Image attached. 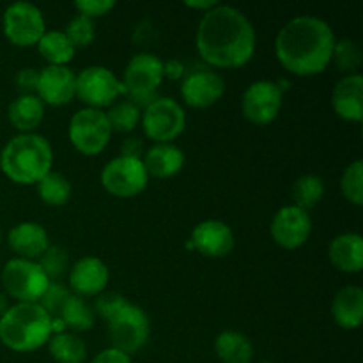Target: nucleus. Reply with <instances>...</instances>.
I'll list each match as a JSON object with an SVG mask.
<instances>
[{
	"mask_svg": "<svg viewBox=\"0 0 363 363\" xmlns=\"http://www.w3.org/2000/svg\"><path fill=\"white\" fill-rule=\"evenodd\" d=\"M199 55L215 67H243L255 52V28L243 11L216 4L202 14L197 27Z\"/></svg>",
	"mask_w": 363,
	"mask_h": 363,
	"instance_id": "1",
	"label": "nucleus"
},
{
	"mask_svg": "<svg viewBox=\"0 0 363 363\" xmlns=\"http://www.w3.org/2000/svg\"><path fill=\"white\" fill-rule=\"evenodd\" d=\"M335 35L332 27L312 14L287 21L275 39V55L287 71L300 77L323 73L332 62Z\"/></svg>",
	"mask_w": 363,
	"mask_h": 363,
	"instance_id": "2",
	"label": "nucleus"
},
{
	"mask_svg": "<svg viewBox=\"0 0 363 363\" xmlns=\"http://www.w3.org/2000/svg\"><path fill=\"white\" fill-rule=\"evenodd\" d=\"M53 151L39 133H20L0 152V169L13 183L35 184L52 170Z\"/></svg>",
	"mask_w": 363,
	"mask_h": 363,
	"instance_id": "3",
	"label": "nucleus"
},
{
	"mask_svg": "<svg viewBox=\"0 0 363 363\" xmlns=\"http://www.w3.org/2000/svg\"><path fill=\"white\" fill-rule=\"evenodd\" d=\"M52 318L39 303H16L0 319V342L18 353H30L48 344Z\"/></svg>",
	"mask_w": 363,
	"mask_h": 363,
	"instance_id": "4",
	"label": "nucleus"
},
{
	"mask_svg": "<svg viewBox=\"0 0 363 363\" xmlns=\"http://www.w3.org/2000/svg\"><path fill=\"white\" fill-rule=\"evenodd\" d=\"M163 80V60L151 52L137 53L124 69V94L131 103L142 108L158 98V89Z\"/></svg>",
	"mask_w": 363,
	"mask_h": 363,
	"instance_id": "5",
	"label": "nucleus"
},
{
	"mask_svg": "<svg viewBox=\"0 0 363 363\" xmlns=\"http://www.w3.org/2000/svg\"><path fill=\"white\" fill-rule=\"evenodd\" d=\"M2 284L6 293L18 303H38L50 279L35 261L14 257L4 264Z\"/></svg>",
	"mask_w": 363,
	"mask_h": 363,
	"instance_id": "6",
	"label": "nucleus"
},
{
	"mask_svg": "<svg viewBox=\"0 0 363 363\" xmlns=\"http://www.w3.org/2000/svg\"><path fill=\"white\" fill-rule=\"evenodd\" d=\"M67 137L73 147L82 155H99L108 145L112 137L108 117L103 110L85 106L71 117Z\"/></svg>",
	"mask_w": 363,
	"mask_h": 363,
	"instance_id": "7",
	"label": "nucleus"
},
{
	"mask_svg": "<svg viewBox=\"0 0 363 363\" xmlns=\"http://www.w3.org/2000/svg\"><path fill=\"white\" fill-rule=\"evenodd\" d=\"M145 137L156 144H167L179 137L186 128V113L172 98H156L142 112Z\"/></svg>",
	"mask_w": 363,
	"mask_h": 363,
	"instance_id": "8",
	"label": "nucleus"
},
{
	"mask_svg": "<svg viewBox=\"0 0 363 363\" xmlns=\"http://www.w3.org/2000/svg\"><path fill=\"white\" fill-rule=\"evenodd\" d=\"M151 323L144 308L130 303L123 312L108 321V339L113 350H119L126 354L140 351L147 344Z\"/></svg>",
	"mask_w": 363,
	"mask_h": 363,
	"instance_id": "9",
	"label": "nucleus"
},
{
	"mask_svg": "<svg viewBox=\"0 0 363 363\" xmlns=\"http://www.w3.org/2000/svg\"><path fill=\"white\" fill-rule=\"evenodd\" d=\"M4 34L16 46H34L46 32L45 16L32 2H14L6 7L2 16Z\"/></svg>",
	"mask_w": 363,
	"mask_h": 363,
	"instance_id": "10",
	"label": "nucleus"
},
{
	"mask_svg": "<svg viewBox=\"0 0 363 363\" xmlns=\"http://www.w3.org/2000/svg\"><path fill=\"white\" fill-rule=\"evenodd\" d=\"M121 94H124L123 82L108 67L87 66L77 74V96L89 108L113 105Z\"/></svg>",
	"mask_w": 363,
	"mask_h": 363,
	"instance_id": "11",
	"label": "nucleus"
},
{
	"mask_svg": "<svg viewBox=\"0 0 363 363\" xmlns=\"http://www.w3.org/2000/svg\"><path fill=\"white\" fill-rule=\"evenodd\" d=\"M149 174L142 160L116 156L101 170V184L116 197H135L147 188Z\"/></svg>",
	"mask_w": 363,
	"mask_h": 363,
	"instance_id": "12",
	"label": "nucleus"
},
{
	"mask_svg": "<svg viewBox=\"0 0 363 363\" xmlns=\"http://www.w3.org/2000/svg\"><path fill=\"white\" fill-rule=\"evenodd\" d=\"M284 91L273 80H257L247 87L241 98V112L254 124H269L282 110Z\"/></svg>",
	"mask_w": 363,
	"mask_h": 363,
	"instance_id": "13",
	"label": "nucleus"
},
{
	"mask_svg": "<svg viewBox=\"0 0 363 363\" xmlns=\"http://www.w3.org/2000/svg\"><path fill=\"white\" fill-rule=\"evenodd\" d=\"M273 241L279 247L294 250L307 243L312 233V218L308 211L298 206H284L275 213L269 225Z\"/></svg>",
	"mask_w": 363,
	"mask_h": 363,
	"instance_id": "14",
	"label": "nucleus"
},
{
	"mask_svg": "<svg viewBox=\"0 0 363 363\" xmlns=\"http://www.w3.org/2000/svg\"><path fill=\"white\" fill-rule=\"evenodd\" d=\"M35 96L45 105L60 106L77 96V74L67 66H46L39 71Z\"/></svg>",
	"mask_w": 363,
	"mask_h": 363,
	"instance_id": "15",
	"label": "nucleus"
},
{
	"mask_svg": "<svg viewBox=\"0 0 363 363\" xmlns=\"http://www.w3.org/2000/svg\"><path fill=\"white\" fill-rule=\"evenodd\" d=\"M225 92V80L222 74L211 69H199L186 74L181 84V96L184 103L194 108H208L222 99Z\"/></svg>",
	"mask_w": 363,
	"mask_h": 363,
	"instance_id": "16",
	"label": "nucleus"
},
{
	"mask_svg": "<svg viewBox=\"0 0 363 363\" xmlns=\"http://www.w3.org/2000/svg\"><path fill=\"white\" fill-rule=\"evenodd\" d=\"M191 245L199 254L209 259L227 257L234 250V233L222 220H204L191 233Z\"/></svg>",
	"mask_w": 363,
	"mask_h": 363,
	"instance_id": "17",
	"label": "nucleus"
},
{
	"mask_svg": "<svg viewBox=\"0 0 363 363\" xmlns=\"http://www.w3.org/2000/svg\"><path fill=\"white\" fill-rule=\"evenodd\" d=\"M110 280L108 266L94 255L78 259L69 269V287L77 296H99Z\"/></svg>",
	"mask_w": 363,
	"mask_h": 363,
	"instance_id": "18",
	"label": "nucleus"
},
{
	"mask_svg": "<svg viewBox=\"0 0 363 363\" xmlns=\"http://www.w3.org/2000/svg\"><path fill=\"white\" fill-rule=\"evenodd\" d=\"M332 106L340 119L360 123L363 119V77L360 73L346 74L337 82L332 92Z\"/></svg>",
	"mask_w": 363,
	"mask_h": 363,
	"instance_id": "19",
	"label": "nucleus"
},
{
	"mask_svg": "<svg viewBox=\"0 0 363 363\" xmlns=\"http://www.w3.org/2000/svg\"><path fill=\"white\" fill-rule=\"evenodd\" d=\"M7 243L14 254L20 255L21 259H30V261L41 257L43 252L50 247L48 233L38 222L16 223L9 230Z\"/></svg>",
	"mask_w": 363,
	"mask_h": 363,
	"instance_id": "20",
	"label": "nucleus"
},
{
	"mask_svg": "<svg viewBox=\"0 0 363 363\" xmlns=\"http://www.w3.org/2000/svg\"><path fill=\"white\" fill-rule=\"evenodd\" d=\"M149 176L158 179H169L183 170L184 152L176 144H155L144 152L142 158Z\"/></svg>",
	"mask_w": 363,
	"mask_h": 363,
	"instance_id": "21",
	"label": "nucleus"
},
{
	"mask_svg": "<svg viewBox=\"0 0 363 363\" xmlns=\"http://www.w3.org/2000/svg\"><path fill=\"white\" fill-rule=\"evenodd\" d=\"M330 262L344 273H358L363 268V238L357 233H344L328 245Z\"/></svg>",
	"mask_w": 363,
	"mask_h": 363,
	"instance_id": "22",
	"label": "nucleus"
},
{
	"mask_svg": "<svg viewBox=\"0 0 363 363\" xmlns=\"http://www.w3.org/2000/svg\"><path fill=\"white\" fill-rule=\"evenodd\" d=\"M333 321L344 330H357L363 321V291L358 286H346L337 291L332 301Z\"/></svg>",
	"mask_w": 363,
	"mask_h": 363,
	"instance_id": "23",
	"label": "nucleus"
},
{
	"mask_svg": "<svg viewBox=\"0 0 363 363\" xmlns=\"http://www.w3.org/2000/svg\"><path fill=\"white\" fill-rule=\"evenodd\" d=\"M11 124L21 133H34L45 117V103L35 94H20L7 108Z\"/></svg>",
	"mask_w": 363,
	"mask_h": 363,
	"instance_id": "24",
	"label": "nucleus"
},
{
	"mask_svg": "<svg viewBox=\"0 0 363 363\" xmlns=\"http://www.w3.org/2000/svg\"><path fill=\"white\" fill-rule=\"evenodd\" d=\"M215 353L223 363H250L254 346L245 333L225 330L216 335Z\"/></svg>",
	"mask_w": 363,
	"mask_h": 363,
	"instance_id": "25",
	"label": "nucleus"
},
{
	"mask_svg": "<svg viewBox=\"0 0 363 363\" xmlns=\"http://www.w3.org/2000/svg\"><path fill=\"white\" fill-rule=\"evenodd\" d=\"M38 50L48 66H66L77 52L64 30H46L38 41Z\"/></svg>",
	"mask_w": 363,
	"mask_h": 363,
	"instance_id": "26",
	"label": "nucleus"
},
{
	"mask_svg": "<svg viewBox=\"0 0 363 363\" xmlns=\"http://www.w3.org/2000/svg\"><path fill=\"white\" fill-rule=\"evenodd\" d=\"M48 351L57 363H84L87 358V346L71 332L53 333L48 340Z\"/></svg>",
	"mask_w": 363,
	"mask_h": 363,
	"instance_id": "27",
	"label": "nucleus"
},
{
	"mask_svg": "<svg viewBox=\"0 0 363 363\" xmlns=\"http://www.w3.org/2000/svg\"><path fill=\"white\" fill-rule=\"evenodd\" d=\"M57 319H60L64 326L71 330V333H80L91 330L94 326L96 318L92 307L84 298L77 296V294H69Z\"/></svg>",
	"mask_w": 363,
	"mask_h": 363,
	"instance_id": "28",
	"label": "nucleus"
},
{
	"mask_svg": "<svg viewBox=\"0 0 363 363\" xmlns=\"http://www.w3.org/2000/svg\"><path fill=\"white\" fill-rule=\"evenodd\" d=\"M291 195H293L294 206L308 211L325 197V181L315 174H305V176L298 177L296 183L293 184Z\"/></svg>",
	"mask_w": 363,
	"mask_h": 363,
	"instance_id": "29",
	"label": "nucleus"
},
{
	"mask_svg": "<svg viewBox=\"0 0 363 363\" xmlns=\"http://www.w3.org/2000/svg\"><path fill=\"white\" fill-rule=\"evenodd\" d=\"M38 194L48 206H64L71 199V183L62 174L50 170L38 181Z\"/></svg>",
	"mask_w": 363,
	"mask_h": 363,
	"instance_id": "30",
	"label": "nucleus"
},
{
	"mask_svg": "<svg viewBox=\"0 0 363 363\" xmlns=\"http://www.w3.org/2000/svg\"><path fill=\"white\" fill-rule=\"evenodd\" d=\"M105 113L108 117L112 131H119V133H130V131H133L142 119L140 108L135 103H131L130 99L113 103L108 112Z\"/></svg>",
	"mask_w": 363,
	"mask_h": 363,
	"instance_id": "31",
	"label": "nucleus"
},
{
	"mask_svg": "<svg viewBox=\"0 0 363 363\" xmlns=\"http://www.w3.org/2000/svg\"><path fill=\"white\" fill-rule=\"evenodd\" d=\"M340 190L342 195L354 206L363 204V163L362 160H354L353 163L344 169L340 177Z\"/></svg>",
	"mask_w": 363,
	"mask_h": 363,
	"instance_id": "32",
	"label": "nucleus"
},
{
	"mask_svg": "<svg viewBox=\"0 0 363 363\" xmlns=\"http://www.w3.org/2000/svg\"><path fill=\"white\" fill-rule=\"evenodd\" d=\"M332 62H335V66L340 71H344V73L351 74L353 71H357L362 64V50L358 46V43L350 38L335 41L332 53Z\"/></svg>",
	"mask_w": 363,
	"mask_h": 363,
	"instance_id": "33",
	"label": "nucleus"
},
{
	"mask_svg": "<svg viewBox=\"0 0 363 363\" xmlns=\"http://www.w3.org/2000/svg\"><path fill=\"white\" fill-rule=\"evenodd\" d=\"M67 262H69L67 252L59 245H50L39 257L38 264L50 280H57L66 273Z\"/></svg>",
	"mask_w": 363,
	"mask_h": 363,
	"instance_id": "34",
	"label": "nucleus"
},
{
	"mask_svg": "<svg viewBox=\"0 0 363 363\" xmlns=\"http://www.w3.org/2000/svg\"><path fill=\"white\" fill-rule=\"evenodd\" d=\"M71 291L64 286L62 282H52L50 280L48 287L45 289L43 296L39 298V307L46 312L52 319H57L60 315V311H62L64 303L69 298Z\"/></svg>",
	"mask_w": 363,
	"mask_h": 363,
	"instance_id": "35",
	"label": "nucleus"
},
{
	"mask_svg": "<svg viewBox=\"0 0 363 363\" xmlns=\"http://www.w3.org/2000/svg\"><path fill=\"white\" fill-rule=\"evenodd\" d=\"M64 34L69 38V41L73 43L74 48H84V46H89L94 39V21L87 16H82V14H77L73 20L67 23Z\"/></svg>",
	"mask_w": 363,
	"mask_h": 363,
	"instance_id": "36",
	"label": "nucleus"
},
{
	"mask_svg": "<svg viewBox=\"0 0 363 363\" xmlns=\"http://www.w3.org/2000/svg\"><path fill=\"white\" fill-rule=\"evenodd\" d=\"M128 305H130V301H128L123 294L101 293L98 296V300H96V305L92 311H96V314H98L99 318H103L106 323H108L112 321L119 312H123Z\"/></svg>",
	"mask_w": 363,
	"mask_h": 363,
	"instance_id": "37",
	"label": "nucleus"
},
{
	"mask_svg": "<svg viewBox=\"0 0 363 363\" xmlns=\"http://www.w3.org/2000/svg\"><path fill=\"white\" fill-rule=\"evenodd\" d=\"M74 7H77L78 14L87 18H98L105 16L110 11L116 7V2L113 0H77L74 2Z\"/></svg>",
	"mask_w": 363,
	"mask_h": 363,
	"instance_id": "38",
	"label": "nucleus"
},
{
	"mask_svg": "<svg viewBox=\"0 0 363 363\" xmlns=\"http://www.w3.org/2000/svg\"><path fill=\"white\" fill-rule=\"evenodd\" d=\"M38 80H39V71L34 67H23L16 73L14 77V84L20 94H35L38 91Z\"/></svg>",
	"mask_w": 363,
	"mask_h": 363,
	"instance_id": "39",
	"label": "nucleus"
},
{
	"mask_svg": "<svg viewBox=\"0 0 363 363\" xmlns=\"http://www.w3.org/2000/svg\"><path fill=\"white\" fill-rule=\"evenodd\" d=\"M144 142L138 137H130L123 142L121 145V156H126V158H135L142 160L144 158Z\"/></svg>",
	"mask_w": 363,
	"mask_h": 363,
	"instance_id": "40",
	"label": "nucleus"
},
{
	"mask_svg": "<svg viewBox=\"0 0 363 363\" xmlns=\"http://www.w3.org/2000/svg\"><path fill=\"white\" fill-rule=\"evenodd\" d=\"M91 363H133L131 362L130 354L123 353L113 347H106V350L99 351Z\"/></svg>",
	"mask_w": 363,
	"mask_h": 363,
	"instance_id": "41",
	"label": "nucleus"
},
{
	"mask_svg": "<svg viewBox=\"0 0 363 363\" xmlns=\"http://www.w3.org/2000/svg\"><path fill=\"white\" fill-rule=\"evenodd\" d=\"M184 74V64L179 59H170L163 62V77H169L170 80H177Z\"/></svg>",
	"mask_w": 363,
	"mask_h": 363,
	"instance_id": "42",
	"label": "nucleus"
},
{
	"mask_svg": "<svg viewBox=\"0 0 363 363\" xmlns=\"http://www.w3.org/2000/svg\"><path fill=\"white\" fill-rule=\"evenodd\" d=\"M216 4H218V2H215V0H209V2H208V0H204V2H195V0H194V2H186V6L188 7H194V9L209 11V9H211V7H215Z\"/></svg>",
	"mask_w": 363,
	"mask_h": 363,
	"instance_id": "43",
	"label": "nucleus"
},
{
	"mask_svg": "<svg viewBox=\"0 0 363 363\" xmlns=\"http://www.w3.org/2000/svg\"><path fill=\"white\" fill-rule=\"evenodd\" d=\"M7 308H9V305H7V298H6V294L0 293V319H2V315L6 314Z\"/></svg>",
	"mask_w": 363,
	"mask_h": 363,
	"instance_id": "44",
	"label": "nucleus"
},
{
	"mask_svg": "<svg viewBox=\"0 0 363 363\" xmlns=\"http://www.w3.org/2000/svg\"><path fill=\"white\" fill-rule=\"evenodd\" d=\"M0 236H2V234H0Z\"/></svg>",
	"mask_w": 363,
	"mask_h": 363,
	"instance_id": "45",
	"label": "nucleus"
}]
</instances>
